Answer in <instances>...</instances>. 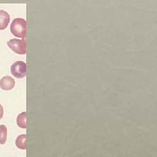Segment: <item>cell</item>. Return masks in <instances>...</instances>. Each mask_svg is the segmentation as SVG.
I'll return each instance as SVG.
<instances>
[{
    "instance_id": "obj_5",
    "label": "cell",
    "mask_w": 157,
    "mask_h": 157,
    "mask_svg": "<svg viewBox=\"0 0 157 157\" xmlns=\"http://www.w3.org/2000/svg\"><path fill=\"white\" fill-rule=\"evenodd\" d=\"M10 23V15L5 11H0V30H5Z\"/></svg>"
},
{
    "instance_id": "obj_1",
    "label": "cell",
    "mask_w": 157,
    "mask_h": 157,
    "mask_svg": "<svg viewBox=\"0 0 157 157\" xmlns=\"http://www.w3.org/2000/svg\"><path fill=\"white\" fill-rule=\"evenodd\" d=\"M11 33L17 38H25L26 21L23 18H15L11 24Z\"/></svg>"
},
{
    "instance_id": "obj_9",
    "label": "cell",
    "mask_w": 157,
    "mask_h": 157,
    "mask_svg": "<svg viewBox=\"0 0 157 157\" xmlns=\"http://www.w3.org/2000/svg\"><path fill=\"white\" fill-rule=\"evenodd\" d=\"M3 115H4V108L0 105V120L3 118Z\"/></svg>"
},
{
    "instance_id": "obj_7",
    "label": "cell",
    "mask_w": 157,
    "mask_h": 157,
    "mask_svg": "<svg viewBox=\"0 0 157 157\" xmlns=\"http://www.w3.org/2000/svg\"><path fill=\"white\" fill-rule=\"evenodd\" d=\"M17 124L21 128H26V113L22 112L17 116Z\"/></svg>"
},
{
    "instance_id": "obj_6",
    "label": "cell",
    "mask_w": 157,
    "mask_h": 157,
    "mask_svg": "<svg viewBox=\"0 0 157 157\" xmlns=\"http://www.w3.org/2000/svg\"><path fill=\"white\" fill-rule=\"evenodd\" d=\"M26 138H27V135H25V134L17 136V138L16 139V141H15L16 146H17L18 148H20V149H25V150L26 147H27Z\"/></svg>"
},
{
    "instance_id": "obj_3",
    "label": "cell",
    "mask_w": 157,
    "mask_h": 157,
    "mask_svg": "<svg viewBox=\"0 0 157 157\" xmlns=\"http://www.w3.org/2000/svg\"><path fill=\"white\" fill-rule=\"evenodd\" d=\"M11 74L17 78L25 77L26 75V64L23 61H16L11 67Z\"/></svg>"
},
{
    "instance_id": "obj_2",
    "label": "cell",
    "mask_w": 157,
    "mask_h": 157,
    "mask_svg": "<svg viewBox=\"0 0 157 157\" xmlns=\"http://www.w3.org/2000/svg\"><path fill=\"white\" fill-rule=\"evenodd\" d=\"M7 45L15 53H17V54H25V52H26L25 38H23L22 39H12L8 41Z\"/></svg>"
},
{
    "instance_id": "obj_8",
    "label": "cell",
    "mask_w": 157,
    "mask_h": 157,
    "mask_svg": "<svg viewBox=\"0 0 157 157\" xmlns=\"http://www.w3.org/2000/svg\"><path fill=\"white\" fill-rule=\"evenodd\" d=\"M7 140V128L6 125H0V144H5Z\"/></svg>"
},
{
    "instance_id": "obj_4",
    "label": "cell",
    "mask_w": 157,
    "mask_h": 157,
    "mask_svg": "<svg viewBox=\"0 0 157 157\" xmlns=\"http://www.w3.org/2000/svg\"><path fill=\"white\" fill-rule=\"evenodd\" d=\"M15 86V80L11 76H5L0 80V87L5 91L11 90Z\"/></svg>"
}]
</instances>
